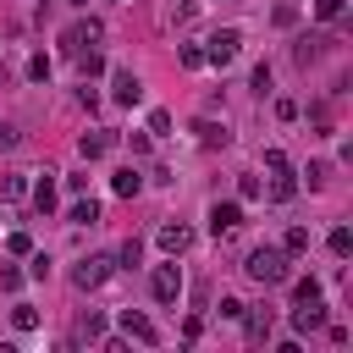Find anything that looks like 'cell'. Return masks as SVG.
Returning <instances> with one entry per match:
<instances>
[{
	"instance_id": "1",
	"label": "cell",
	"mask_w": 353,
	"mask_h": 353,
	"mask_svg": "<svg viewBox=\"0 0 353 353\" xmlns=\"http://www.w3.org/2000/svg\"><path fill=\"white\" fill-rule=\"evenodd\" d=\"M243 270H248V276H254L259 287H281V281L292 276V254H287V248H270V243H265V248H254V254H248V265H243Z\"/></svg>"
},
{
	"instance_id": "2",
	"label": "cell",
	"mask_w": 353,
	"mask_h": 353,
	"mask_svg": "<svg viewBox=\"0 0 353 353\" xmlns=\"http://www.w3.org/2000/svg\"><path fill=\"white\" fill-rule=\"evenodd\" d=\"M110 270H116V259H110V254H88V259H77V265H72V287H77V292H94V287H105V281H110Z\"/></svg>"
},
{
	"instance_id": "3",
	"label": "cell",
	"mask_w": 353,
	"mask_h": 353,
	"mask_svg": "<svg viewBox=\"0 0 353 353\" xmlns=\"http://www.w3.org/2000/svg\"><path fill=\"white\" fill-rule=\"evenodd\" d=\"M237 50H243V33H237V28H215V33L204 39V66H232Z\"/></svg>"
},
{
	"instance_id": "4",
	"label": "cell",
	"mask_w": 353,
	"mask_h": 353,
	"mask_svg": "<svg viewBox=\"0 0 353 353\" xmlns=\"http://www.w3.org/2000/svg\"><path fill=\"white\" fill-rule=\"evenodd\" d=\"M182 287H188V281H182V265H154V276H149L154 303H165V309H171V303L182 298Z\"/></svg>"
},
{
	"instance_id": "5",
	"label": "cell",
	"mask_w": 353,
	"mask_h": 353,
	"mask_svg": "<svg viewBox=\"0 0 353 353\" xmlns=\"http://www.w3.org/2000/svg\"><path fill=\"white\" fill-rule=\"evenodd\" d=\"M99 39H105V28H99L94 17H83V22H72V28L61 33V50H66V55H77V50H94Z\"/></svg>"
},
{
	"instance_id": "6",
	"label": "cell",
	"mask_w": 353,
	"mask_h": 353,
	"mask_svg": "<svg viewBox=\"0 0 353 353\" xmlns=\"http://www.w3.org/2000/svg\"><path fill=\"white\" fill-rule=\"evenodd\" d=\"M110 149H116V132H110V127H94V132L77 138V154H83V160H105Z\"/></svg>"
},
{
	"instance_id": "7",
	"label": "cell",
	"mask_w": 353,
	"mask_h": 353,
	"mask_svg": "<svg viewBox=\"0 0 353 353\" xmlns=\"http://www.w3.org/2000/svg\"><path fill=\"white\" fill-rule=\"evenodd\" d=\"M237 226H243V204H237V199L210 204V232H215V237H226V232H237Z\"/></svg>"
},
{
	"instance_id": "8",
	"label": "cell",
	"mask_w": 353,
	"mask_h": 353,
	"mask_svg": "<svg viewBox=\"0 0 353 353\" xmlns=\"http://www.w3.org/2000/svg\"><path fill=\"white\" fill-rule=\"evenodd\" d=\"M121 331H127V336H138L143 347H154V342H160V331H154V320H149L143 309H121Z\"/></svg>"
},
{
	"instance_id": "9",
	"label": "cell",
	"mask_w": 353,
	"mask_h": 353,
	"mask_svg": "<svg viewBox=\"0 0 353 353\" xmlns=\"http://www.w3.org/2000/svg\"><path fill=\"white\" fill-rule=\"evenodd\" d=\"M110 94H116V105H138V99H143V83H138L127 66H116V72H110Z\"/></svg>"
},
{
	"instance_id": "10",
	"label": "cell",
	"mask_w": 353,
	"mask_h": 353,
	"mask_svg": "<svg viewBox=\"0 0 353 353\" xmlns=\"http://www.w3.org/2000/svg\"><path fill=\"white\" fill-rule=\"evenodd\" d=\"M160 248L176 259V254H188V248H193V232H188L182 221H165V226H160Z\"/></svg>"
},
{
	"instance_id": "11",
	"label": "cell",
	"mask_w": 353,
	"mask_h": 353,
	"mask_svg": "<svg viewBox=\"0 0 353 353\" xmlns=\"http://www.w3.org/2000/svg\"><path fill=\"white\" fill-rule=\"evenodd\" d=\"M237 320H243V336H248V342H265V336H270V325H276V314H270V309H243Z\"/></svg>"
},
{
	"instance_id": "12",
	"label": "cell",
	"mask_w": 353,
	"mask_h": 353,
	"mask_svg": "<svg viewBox=\"0 0 353 353\" xmlns=\"http://www.w3.org/2000/svg\"><path fill=\"white\" fill-rule=\"evenodd\" d=\"M320 325H325V303L320 298H309V303L292 309V331H320Z\"/></svg>"
},
{
	"instance_id": "13",
	"label": "cell",
	"mask_w": 353,
	"mask_h": 353,
	"mask_svg": "<svg viewBox=\"0 0 353 353\" xmlns=\"http://www.w3.org/2000/svg\"><path fill=\"white\" fill-rule=\"evenodd\" d=\"M193 132H199V143H204V149H226V143H232V132H226L221 121H210V116H199V121H193Z\"/></svg>"
},
{
	"instance_id": "14",
	"label": "cell",
	"mask_w": 353,
	"mask_h": 353,
	"mask_svg": "<svg viewBox=\"0 0 353 353\" xmlns=\"http://www.w3.org/2000/svg\"><path fill=\"white\" fill-rule=\"evenodd\" d=\"M138 188H143V176H138V171H132V165H121V171H116V176H110V193H116V199H132V193H138Z\"/></svg>"
},
{
	"instance_id": "15",
	"label": "cell",
	"mask_w": 353,
	"mask_h": 353,
	"mask_svg": "<svg viewBox=\"0 0 353 353\" xmlns=\"http://www.w3.org/2000/svg\"><path fill=\"white\" fill-rule=\"evenodd\" d=\"M66 221H72V226H94V221H99V199H77V204L66 210Z\"/></svg>"
},
{
	"instance_id": "16",
	"label": "cell",
	"mask_w": 353,
	"mask_h": 353,
	"mask_svg": "<svg viewBox=\"0 0 353 353\" xmlns=\"http://www.w3.org/2000/svg\"><path fill=\"white\" fill-rule=\"evenodd\" d=\"M320 44H325V39H320V33H314V39H309V33H303V39H298V44H292V61H298V66H309V61H320Z\"/></svg>"
},
{
	"instance_id": "17",
	"label": "cell",
	"mask_w": 353,
	"mask_h": 353,
	"mask_svg": "<svg viewBox=\"0 0 353 353\" xmlns=\"http://www.w3.org/2000/svg\"><path fill=\"white\" fill-rule=\"evenodd\" d=\"M33 204H39L44 215L55 210V171H44V176H39V188H33Z\"/></svg>"
},
{
	"instance_id": "18",
	"label": "cell",
	"mask_w": 353,
	"mask_h": 353,
	"mask_svg": "<svg viewBox=\"0 0 353 353\" xmlns=\"http://www.w3.org/2000/svg\"><path fill=\"white\" fill-rule=\"evenodd\" d=\"M292 193H298V182H292V171H276V176H270V199H276V204H287Z\"/></svg>"
},
{
	"instance_id": "19",
	"label": "cell",
	"mask_w": 353,
	"mask_h": 353,
	"mask_svg": "<svg viewBox=\"0 0 353 353\" xmlns=\"http://www.w3.org/2000/svg\"><path fill=\"white\" fill-rule=\"evenodd\" d=\"M77 336H83V342H99V336H105V314H94V309H88V314L77 320Z\"/></svg>"
},
{
	"instance_id": "20",
	"label": "cell",
	"mask_w": 353,
	"mask_h": 353,
	"mask_svg": "<svg viewBox=\"0 0 353 353\" xmlns=\"http://www.w3.org/2000/svg\"><path fill=\"white\" fill-rule=\"evenodd\" d=\"M325 243H331V254H336V259H347V254H353V232H347V226H331V237H325Z\"/></svg>"
},
{
	"instance_id": "21",
	"label": "cell",
	"mask_w": 353,
	"mask_h": 353,
	"mask_svg": "<svg viewBox=\"0 0 353 353\" xmlns=\"http://www.w3.org/2000/svg\"><path fill=\"white\" fill-rule=\"evenodd\" d=\"M22 193H28V176H0V199L6 204H17Z\"/></svg>"
},
{
	"instance_id": "22",
	"label": "cell",
	"mask_w": 353,
	"mask_h": 353,
	"mask_svg": "<svg viewBox=\"0 0 353 353\" xmlns=\"http://www.w3.org/2000/svg\"><path fill=\"white\" fill-rule=\"evenodd\" d=\"M281 248H287V254H303V248H309V226H287Z\"/></svg>"
},
{
	"instance_id": "23",
	"label": "cell",
	"mask_w": 353,
	"mask_h": 353,
	"mask_svg": "<svg viewBox=\"0 0 353 353\" xmlns=\"http://www.w3.org/2000/svg\"><path fill=\"white\" fill-rule=\"evenodd\" d=\"M77 66H83V77H99V72H105L99 50H77Z\"/></svg>"
},
{
	"instance_id": "24",
	"label": "cell",
	"mask_w": 353,
	"mask_h": 353,
	"mask_svg": "<svg viewBox=\"0 0 353 353\" xmlns=\"http://www.w3.org/2000/svg\"><path fill=\"white\" fill-rule=\"evenodd\" d=\"M303 176H309V188L320 193V188L331 182V165H325V160H309V171H303Z\"/></svg>"
},
{
	"instance_id": "25",
	"label": "cell",
	"mask_w": 353,
	"mask_h": 353,
	"mask_svg": "<svg viewBox=\"0 0 353 353\" xmlns=\"http://www.w3.org/2000/svg\"><path fill=\"white\" fill-rule=\"evenodd\" d=\"M292 298H298V303L320 298V281H314V276H298V281H292Z\"/></svg>"
},
{
	"instance_id": "26",
	"label": "cell",
	"mask_w": 353,
	"mask_h": 353,
	"mask_svg": "<svg viewBox=\"0 0 353 353\" xmlns=\"http://www.w3.org/2000/svg\"><path fill=\"white\" fill-rule=\"evenodd\" d=\"M11 325H17V331H33V325H39V309L17 303V309H11Z\"/></svg>"
},
{
	"instance_id": "27",
	"label": "cell",
	"mask_w": 353,
	"mask_h": 353,
	"mask_svg": "<svg viewBox=\"0 0 353 353\" xmlns=\"http://www.w3.org/2000/svg\"><path fill=\"white\" fill-rule=\"evenodd\" d=\"M342 11H347V0H314V17H320V22H336Z\"/></svg>"
},
{
	"instance_id": "28",
	"label": "cell",
	"mask_w": 353,
	"mask_h": 353,
	"mask_svg": "<svg viewBox=\"0 0 353 353\" xmlns=\"http://www.w3.org/2000/svg\"><path fill=\"white\" fill-rule=\"evenodd\" d=\"M116 259H121V265H127V270H132V265H138V259H143V243H138V237H127V243H121V254H116Z\"/></svg>"
},
{
	"instance_id": "29",
	"label": "cell",
	"mask_w": 353,
	"mask_h": 353,
	"mask_svg": "<svg viewBox=\"0 0 353 353\" xmlns=\"http://www.w3.org/2000/svg\"><path fill=\"white\" fill-rule=\"evenodd\" d=\"M176 61H182V66H204V44H182Z\"/></svg>"
},
{
	"instance_id": "30",
	"label": "cell",
	"mask_w": 353,
	"mask_h": 353,
	"mask_svg": "<svg viewBox=\"0 0 353 353\" xmlns=\"http://www.w3.org/2000/svg\"><path fill=\"white\" fill-rule=\"evenodd\" d=\"M28 77H33V83H50V55H33V61H28Z\"/></svg>"
},
{
	"instance_id": "31",
	"label": "cell",
	"mask_w": 353,
	"mask_h": 353,
	"mask_svg": "<svg viewBox=\"0 0 353 353\" xmlns=\"http://www.w3.org/2000/svg\"><path fill=\"white\" fill-rule=\"evenodd\" d=\"M265 171L276 176V171H292V165H287V154H281V149H265Z\"/></svg>"
},
{
	"instance_id": "32",
	"label": "cell",
	"mask_w": 353,
	"mask_h": 353,
	"mask_svg": "<svg viewBox=\"0 0 353 353\" xmlns=\"http://www.w3.org/2000/svg\"><path fill=\"white\" fill-rule=\"evenodd\" d=\"M259 193H265L259 176H243V182H237V199H259Z\"/></svg>"
},
{
	"instance_id": "33",
	"label": "cell",
	"mask_w": 353,
	"mask_h": 353,
	"mask_svg": "<svg viewBox=\"0 0 353 353\" xmlns=\"http://www.w3.org/2000/svg\"><path fill=\"white\" fill-rule=\"evenodd\" d=\"M6 248H11V254H33V237H28V232H11Z\"/></svg>"
},
{
	"instance_id": "34",
	"label": "cell",
	"mask_w": 353,
	"mask_h": 353,
	"mask_svg": "<svg viewBox=\"0 0 353 353\" xmlns=\"http://www.w3.org/2000/svg\"><path fill=\"white\" fill-rule=\"evenodd\" d=\"M17 143H22V132H17L11 121H0V154H6V149H17Z\"/></svg>"
},
{
	"instance_id": "35",
	"label": "cell",
	"mask_w": 353,
	"mask_h": 353,
	"mask_svg": "<svg viewBox=\"0 0 353 353\" xmlns=\"http://www.w3.org/2000/svg\"><path fill=\"white\" fill-rule=\"evenodd\" d=\"M193 17H199V6H193V0H182V6L171 11V22H176V28H182V22H193Z\"/></svg>"
},
{
	"instance_id": "36",
	"label": "cell",
	"mask_w": 353,
	"mask_h": 353,
	"mask_svg": "<svg viewBox=\"0 0 353 353\" xmlns=\"http://www.w3.org/2000/svg\"><path fill=\"white\" fill-rule=\"evenodd\" d=\"M254 94H259V99L270 94V66H254Z\"/></svg>"
},
{
	"instance_id": "37",
	"label": "cell",
	"mask_w": 353,
	"mask_h": 353,
	"mask_svg": "<svg viewBox=\"0 0 353 353\" xmlns=\"http://www.w3.org/2000/svg\"><path fill=\"white\" fill-rule=\"evenodd\" d=\"M149 132H171V110H149Z\"/></svg>"
},
{
	"instance_id": "38",
	"label": "cell",
	"mask_w": 353,
	"mask_h": 353,
	"mask_svg": "<svg viewBox=\"0 0 353 353\" xmlns=\"http://www.w3.org/2000/svg\"><path fill=\"white\" fill-rule=\"evenodd\" d=\"M243 309H248V303H243V298H221V320H237V314H243Z\"/></svg>"
}]
</instances>
